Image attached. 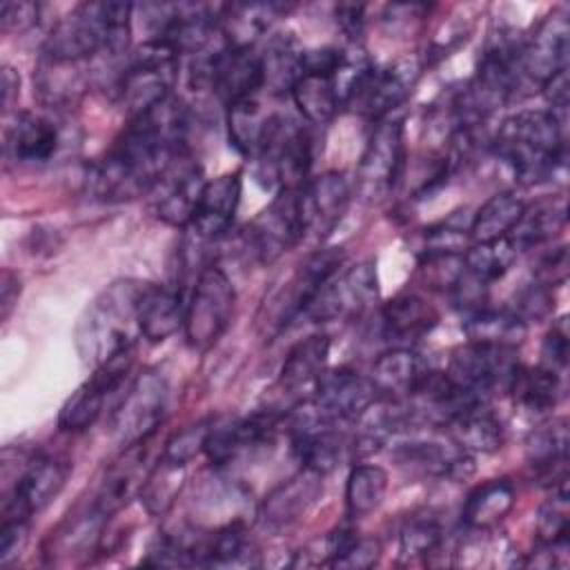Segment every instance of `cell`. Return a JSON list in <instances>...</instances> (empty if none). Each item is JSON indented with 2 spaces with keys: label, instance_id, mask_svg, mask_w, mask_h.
Instances as JSON below:
<instances>
[{
  "label": "cell",
  "instance_id": "obj_1",
  "mask_svg": "<svg viewBox=\"0 0 570 570\" xmlns=\"http://www.w3.org/2000/svg\"><path fill=\"white\" fill-rule=\"evenodd\" d=\"M187 109L174 94L134 116L105 156L91 165L87 174L91 194L105 203L149 194L165 167L187 151Z\"/></svg>",
  "mask_w": 570,
  "mask_h": 570
},
{
  "label": "cell",
  "instance_id": "obj_2",
  "mask_svg": "<svg viewBox=\"0 0 570 570\" xmlns=\"http://www.w3.org/2000/svg\"><path fill=\"white\" fill-rule=\"evenodd\" d=\"M134 4L82 2L49 31L42 56L58 62H85L91 56L127 53Z\"/></svg>",
  "mask_w": 570,
  "mask_h": 570
},
{
  "label": "cell",
  "instance_id": "obj_3",
  "mask_svg": "<svg viewBox=\"0 0 570 570\" xmlns=\"http://www.w3.org/2000/svg\"><path fill=\"white\" fill-rule=\"evenodd\" d=\"M492 149L514 171L519 183H543L566 160L563 120L548 109L517 111L499 125Z\"/></svg>",
  "mask_w": 570,
  "mask_h": 570
},
{
  "label": "cell",
  "instance_id": "obj_4",
  "mask_svg": "<svg viewBox=\"0 0 570 570\" xmlns=\"http://www.w3.org/2000/svg\"><path fill=\"white\" fill-rule=\"evenodd\" d=\"M145 283L116 281L85 312L78 323V350L94 367L118 350L134 347L138 330L136 303Z\"/></svg>",
  "mask_w": 570,
  "mask_h": 570
},
{
  "label": "cell",
  "instance_id": "obj_5",
  "mask_svg": "<svg viewBox=\"0 0 570 570\" xmlns=\"http://www.w3.org/2000/svg\"><path fill=\"white\" fill-rule=\"evenodd\" d=\"M256 178L274 191L301 189L309 178L314 138L309 129L287 116L272 114L256 151Z\"/></svg>",
  "mask_w": 570,
  "mask_h": 570
},
{
  "label": "cell",
  "instance_id": "obj_6",
  "mask_svg": "<svg viewBox=\"0 0 570 570\" xmlns=\"http://www.w3.org/2000/svg\"><path fill=\"white\" fill-rule=\"evenodd\" d=\"M180 56L163 40H145L127 56L118 78V94L129 118L145 114L171 96L178 78Z\"/></svg>",
  "mask_w": 570,
  "mask_h": 570
},
{
  "label": "cell",
  "instance_id": "obj_7",
  "mask_svg": "<svg viewBox=\"0 0 570 570\" xmlns=\"http://www.w3.org/2000/svg\"><path fill=\"white\" fill-rule=\"evenodd\" d=\"M236 305V289L227 274L214 263L194 281L185 303V341L191 350L205 352L227 332Z\"/></svg>",
  "mask_w": 570,
  "mask_h": 570
},
{
  "label": "cell",
  "instance_id": "obj_8",
  "mask_svg": "<svg viewBox=\"0 0 570 570\" xmlns=\"http://www.w3.org/2000/svg\"><path fill=\"white\" fill-rule=\"evenodd\" d=\"M343 263L341 247H323L312 252L296 272L265 298L261 309V325L265 336H276L296 316L305 314L312 296L338 272Z\"/></svg>",
  "mask_w": 570,
  "mask_h": 570
},
{
  "label": "cell",
  "instance_id": "obj_9",
  "mask_svg": "<svg viewBox=\"0 0 570 570\" xmlns=\"http://www.w3.org/2000/svg\"><path fill=\"white\" fill-rule=\"evenodd\" d=\"M305 238L298 189L276 191L243 232V249L258 265H269Z\"/></svg>",
  "mask_w": 570,
  "mask_h": 570
},
{
  "label": "cell",
  "instance_id": "obj_10",
  "mask_svg": "<svg viewBox=\"0 0 570 570\" xmlns=\"http://www.w3.org/2000/svg\"><path fill=\"white\" fill-rule=\"evenodd\" d=\"M519 367L517 350L468 341L452 352L445 374L461 390L488 401L492 394L510 392Z\"/></svg>",
  "mask_w": 570,
  "mask_h": 570
},
{
  "label": "cell",
  "instance_id": "obj_11",
  "mask_svg": "<svg viewBox=\"0 0 570 570\" xmlns=\"http://www.w3.org/2000/svg\"><path fill=\"white\" fill-rule=\"evenodd\" d=\"M71 463L49 454H29L22 459L13 481L4 483L2 519H31L45 510L65 488Z\"/></svg>",
  "mask_w": 570,
  "mask_h": 570
},
{
  "label": "cell",
  "instance_id": "obj_12",
  "mask_svg": "<svg viewBox=\"0 0 570 570\" xmlns=\"http://www.w3.org/2000/svg\"><path fill=\"white\" fill-rule=\"evenodd\" d=\"M167 401V381L154 370L140 372L125 392L122 401L111 412L109 428L114 439L122 448L149 441L165 416Z\"/></svg>",
  "mask_w": 570,
  "mask_h": 570
},
{
  "label": "cell",
  "instance_id": "obj_13",
  "mask_svg": "<svg viewBox=\"0 0 570 570\" xmlns=\"http://www.w3.org/2000/svg\"><path fill=\"white\" fill-rule=\"evenodd\" d=\"M416 82V69L410 62L376 67L367 62L347 87L343 107L370 120H385L405 102Z\"/></svg>",
  "mask_w": 570,
  "mask_h": 570
},
{
  "label": "cell",
  "instance_id": "obj_14",
  "mask_svg": "<svg viewBox=\"0 0 570 570\" xmlns=\"http://www.w3.org/2000/svg\"><path fill=\"white\" fill-rule=\"evenodd\" d=\"M379 301V276L374 261H361L332 276L309 301L305 316L314 323L352 318Z\"/></svg>",
  "mask_w": 570,
  "mask_h": 570
},
{
  "label": "cell",
  "instance_id": "obj_15",
  "mask_svg": "<svg viewBox=\"0 0 570 570\" xmlns=\"http://www.w3.org/2000/svg\"><path fill=\"white\" fill-rule=\"evenodd\" d=\"M405 167L403 122L396 118L379 120L372 129L356 169V189L361 196L376 200L385 196L401 178Z\"/></svg>",
  "mask_w": 570,
  "mask_h": 570
},
{
  "label": "cell",
  "instance_id": "obj_16",
  "mask_svg": "<svg viewBox=\"0 0 570 570\" xmlns=\"http://www.w3.org/2000/svg\"><path fill=\"white\" fill-rule=\"evenodd\" d=\"M205 183L207 180L198 160H194L189 151L178 154L149 191L156 218L178 229L189 227Z\"/></svg>",
  "mask_w": 570,
  "mask_h": 570
},
{
  "label": "cell",
  "instance_id": "obj_17",
  "mask_svg": "<svg viewBox=\"0 0 570 570\" xmlns=\"http://www.w3.org/2000/svg\"><path fill=\"white\" fill-rule=\"evenodd\" d=\"M312 392L309 405L316 416L336 425L365 416L370 407L379 403L372 379L350 367L325 370Z\"/></svg>",
  "mask_w": 570,
  "mask_h": 570
},
{
  "label": "cell",
  "instance_id": "obj_18",
  "mask_svg": "<svg viewBox=\"0 0 570 570\" xmlns=\"http://www.w3.org/2000/svg\"><path fill=\"white\" fill-rule=\"evenodd\" d=\"M276 428L278 414L274 410H263L249 416H236L225 421L214 419L203 454L216 468L232 465L272 445Z\"/></svg>",
  "mask_w": 570,
  "mask_h": 570
},
{
  "label": "cell",
  "instance_id": "obj_19",
  "mask_svg": "<svg viewBox=\"0 0 570 570\" xmlns=\"http://www.w3.org/2000/svg\"><path fill=\"white\" fill-rule=\"evenodd\" d=\"M570 22L566 9H552L521 47V76L539 87L554 73L568 69Z\"/></svg>",
  "mask_w": 570,
  "mask_h": 570
},
{
  "label": "cell",
  "instance_id": "obj_20",
  "mask_svg": "<svg viewBox=\"0 0 570 570\" xmlns=\"http://www.w3.org/2000/svg\"><path fill=\"white\" fill-rule=\"evenodd\" d=\"M352 200V183L343 171H325L298 189L305 236L323 240L345 216Z\"/></svg>",
  "mask_w": 570,
  "mask_h": 570
},
{
  "label": "cell",
  "instance_id": "obj_21",
  "mask_svg": "<svg viewBox=\"0 0 570 570\" xmlns=\"http://www.w3.org/2000/svg\"><path fill=\"white\" fill-rule=\"evenodd\" d=\"M321 494L323 474L301 468L265 494L258 505V519L269 532H283L296 525L316 505Z\"/></svg>",
  "mask_w": 570,
  "mask_h": 570
},
{
  "label": "cell",
  "instance_id": "obj_22",
  "mask_svg": "<svg viewBox=\"0 0 570 570\" xmlns=\"http://www.w3.org/2000/svg\"><path fill=\"white\" fill-rule=\"evenodd\" d=\"M60 131L53 120L33 111H16L2 129L4 158L16 165H42L53 158Z\"/></svg>",
  "mask_w": 570,
  "mask_h": 570
},
{
  "label": "cell",
  "instance_id": "obj_23",
  "mask_svg": "<svg viewBox=\"0 0 570 570\" xmlns=\"http://www.w3.org/2000/svg\"><path fill=\"white\" fill-rule=\"evenodd\" d=\"M240 194H243V180L238 171L223 174L218 178L207 180L198 198L194 220L185 229H189L205 243L220 240L234 223V216L240 205Z\"/></svg>",
  "mask_w": 570,
  "mask_h": 570
},
{
  "label": "cell",
  "instance_id": "obj_24",
  "mask_svg": "<svg viewBox=\"0 0 570 570\" xmlns=\"http://www.w3.org/2000/svg\"><path fill=\"white\" fill-rule=\"evenodd\" d=\"M145 443L122 448V454L107 468L96 494L91 497V503L105 517L120 512L136 494H140L149 474L145 472Z\"/></svg>",
  "mask_w": 570,
  "mask_h": 570
},
{
  "label": "cell",
  "instance_id": "obj_25",
  "mask_svg": "<svg viewBox=\"0 0 570 570\" xmlns=\"http://www.w3.org/2000/svg\"><path fill=\"white\" fill-rule=\"evenodd\" d=\"M185 303L187 296L176 287L145 283L136 303L140 336L160 343L176 334L185 323Z\"/></svg>",
  "mask_w": 570,
  "mask_h": 570
},
{
  "label": "cell",
  "instance_id": "obj_26",
  "mask_svg": "<svg viewBox=\"0 0 570 570\" xmlns=\"http://www.w3.org/2000/svg\"><path fill=\"white\" fill-rule=\"evenodd\" d=\"M525 456L543 479H552L550 488L566 490L568 481V421L563 416L550 419L525 436Z\"/></svg>",
  "mask_w": 570,
  "mask_h": 570
},
{
  "label": "cell",
  "instance_id": "obj_27",
  "mask_svg": "<svg viewBox=\"0 0 570 570\" xmlns=\"http://www.w3.org/2000/svg\"><path fill=\"white\" fill-rule=\"evenodd\" d=\"M439 323L436 309L416 294H399L381 307V325L394 347H407L423 338Z\"/></svg>",
  "mask_w": 570,
  "mask_h": 570
},
{
  "label": "cell",
  "instance_id": "obj_28",
  "mask_svg": "<svg viewBox=\"0 0 570 570\" xmlns=\"http://www.w3.org/2000/svg\"><path fill=\"white\" fill-rule=\"evenodd\" d=\"M448 439L465 454H492L503 443V423L488 407V401L474 403L445 425Z\"/></svg>",
  "mask_w": 570,
  "mask_h": 570
},
{
  "label": "cell",
  "instance_id": "obj_29",
  "mask_svg": "<svg viewBox=\"0 0 570 570\" xmlns=\"http://www.w3.org/2000/svg\"><path fill=\"white\" fill-rule=\"evenodd\" d=\"M425 372L428 367L414 350L392 347L374 361L370 379L379 392V399L403 401L414 392Z\"/></svg>",
  "mask_w": 570,
  "mask_h": 570
},
{
  "label": "cell",
  "instance_id": "obj_30",
  "mask_svg": "<svg viewBox=\"0 0 570 570\" xmlns=\"http://www.w3.org/2000/svg\"><path fill=\"white\" fill-rule=\"evenodd\" d=\"M287 13L285 4L278 2H252V4H220L218 29L229 47H254L274 18Z\"/></svg>",
  "mask_w": 570,
  "mask_h": 570
},
{
  "label": "cell",
  "instance_id": "obj_31",
  "mask_svg": "<svg viewBox=\"0 0 570 570\" xmlns=\"http://www.w3.org/2000/svg\"><path fill=\"white\" fill-rule=\"evenodd\" d=\"M514 501H517V492L512 481L490 479L476 485L468 494L461 510V523L470 532H476V530L490 532L510 514V510L514 508Z\"/></svg>",
  "mask_w": 570,
  "mask_h": 570
},
{
  "label": "cell",
  "instance_id": "obj_32",
  "mask_svg": "<svg viewBox=\"0 0 570 570\" xmlns=\"http://www.w3.org/2000/svg\"><path fill=\"white\" fill-rule=\"evenodd\" d=\"M303 47L292 33H276L267 40L261 53L263 87L272 94H292L303 76Z\"/></svg>",
  "mask_w": 570,
  "mask_h": 570
},
{
  "label": "cell",
  "instance_id": "obj_33",
  "mask_svg": "<svg viewBox=\"0 0 570 570\" xmlns=\"http://www.w3.org/2000/svg\"><path fill=\"white\" fill-rule=\"evenodd\" d=\"M563 227H566V198H543L523 207L508 238L517 247V252H521V249H532L552 240Z\"/></svg>",
  "mask_w": 570,
  "mask_h": 570
},
{
  "label": "cell",
  "instance_id": "obj_34",
  "mask_svg": "<svg viewBox=\"0 0 570 570\" xmlns=\"http://www.w3.org/2000/svg\"><path fill=\"white\" fill-rule=\"evenodd\" d=\"M330 336L312 334L298 341L285 356L281 367V387L285 392H298L316 385L318 376L325 372L330 358Z\"/></svg>",
  "mask_w": 570,
  "mask_h": 570
},
{
  "label": "cell",
  "instance_id": "obj_35",
  "mask_svg": "<svg viewBox=\"0 0 570 570\" xmlns=\"http://www.w3.org/2000/svg\"><path fill=\"white\" fill-rule=\"evenodd\" d=\"M107 521L109 517H105L94 503H89L80 512L69 514L49 537L51 559L76 557L96 550Z\"/></svg>",
  "mask_w": 570,
  "mask_h": 570
},
{
  "label": "cell",
  "instance_id": "obj_36",
  "mask_svg": "<svg viewBox=\"0 0 570 570\" xmlns=\"http://www.w3.org/2000/svg\"><path fill=\"white\" fill-rule=\"evenodd\" d=\"M463 330L468 341L472 343L517 350L525 338L528 323L519 318L512 309H505V307L497 309V307L483 305L474 312H468Z\"/></svg>",
  "mask_w": 570,
  "mask_h": 570
},
{
  "label": "cell",
  "instance_id": "obj_37",
  "mask_svg": "<svg viewBox=\"0 0 570 570\" xmlns=\"http://www.w3.org/2000/svg\"><path fill=\"white\" fill-rule=\"evenodd\" d=\"M294 105L312 125H327L343 107V96L334 73H303L294 85Z\"/></svg>",
  "mask_w": 570,
  "mask_h": 570
},
{
  "label": "cell",
  "instance_id": "obj_38",
  "mask_svg": "<svg viewBox=\"0 0 570 570\" xmlns=\"http://www.w3.org/2000/svg\"><path fill=\"white\" fill-rule=\"evenodd\" d=\"M525 203L512 191H499L490 196L476 214L470 218V238L472 243H488L497 238H505L517 225Z\"/></svg>",
  "mask_w": 570,
  "mask_h": 570
},
{
  "label": "cell",
  "instance_id": "obj_39",
  "mask_svg": "<svg viewBox=\"0 0 570 570\" xmlns=\"http://www.w3.org/2000/svg\"><path fill=\"white\" fill-rule=\"evenodd\" d=\"M510 392L514 394V401L528 412H550L559 403L563 392L561 374L550 372L541 365L519 367Z\"/></svg>",
  "mask_w": 570,
  "mask_h": 570
},
{
  "label": "cell",
  "instance_id": "obj_40",
  "mask_svg": "<svg viewBox=\"0 0 570 570\" xmlns=\"http://www.w3.org/2000/svg\"><path fill=\"white\" fill-rule=\"evenodd\" d=\"M272 114H265L256 98H247L227 107V136L236 151L243 156H256Z\"/></svg>",
  "mask_w": 570,
  "mask_h": 570
},
{
  "label": "cell",
  "instance_id": "obj_41",
  "mask_svg": "<svg viewBox=\"0 0 570 570\" xmlns=\"http://www.w3.org/2000/svg\"><path fill=\"white\" fill-rule=\"evenodd\" d=\"M109 394L111 392L96 376H89L62 403V407L58 412V428L62 432H82V430L91 428L100 419L105 399Z\"/></svg>",
  "mask_w": 570,
  "mask_h": 570
},
{
  "label": "cell",
  "instance_id": "obj_42",
  "mask_svg": "<svg viewBox=\"0 0 570 570\" xmlns=\"http://www.w3.org/2000/svg\"><path fill=\"white\" fill-rule=\"evenodd\" d=\"M387 472L374 463L354 465L345 483V503L352 517L372 514L385 499Z\"/></svg>",
  "mask_w": 570,
  "mask_h": 570
},
{
  "label": "cell",
  "instance_id": "obj_43",
  "mask_svg": "<svg viewBox=\"0 0 570 570\" xmlns=\"http://www.w3.org/2000/svg\"><path fill=\"white\" fill-rule=\"evenodd\" d=\"M517 247L510 238H497L488 243H472L463 254V269L483 285H492L503 278L517 258Z\"/></svg>",
  "mask_w": 570,
  "mask_h": 570
},
{
  "label": "cell",
  "instance_id": "obj_44",
  "mask_svg": "<svg viewBox=\"0 0 570 570\" xmlns=\"http://www.w3.org/2000/svg\"><path fill=\"white\" fill-rule=\"evenodd\" d=\"M80 62H58L51 58H40L36 82L42 102L47 105H69L82 91V76L73 71Z\"/></svg>",
  "mask_w": 570,
  "mask_h": 570
},
{
  "label": "cell",
  "instance_id": "obj_45",
  "mask_svg": "<svg viewBox=\"0 0 570 570\" xmlns=\"http://www.w3.org/2000/svg\"><path fill=\"white\" fill-rule=\"evenodd\" d=\"M185 481V465L171 463L160 456L154 470H149L145 485L140 490V501L147 508L149 514H163L167 512L176 497L180 494Z\"/></svg>",
  "mask_w": 570,
  "mask_h": 570
},
{
  "label": "cell",
  "instance_id": "obj_46",
  "mask_svg": "<svg viewBox=\"0 0 570 570\" xmlns=\"http://www.w3.org/2000/svg\"><path fill=\"white\" fill-rule=\"evenodd\" d=\"M445 541L443 525L432 512L410 517L399 534V548L403 557H428L434 554Z\"/></svg>",
  "mask_w": 570,
  "mask_h": 570
},
{
  "label": "cell",
  "instance_id": "obj_47",
  "mask_svg": "<svg viewBox=\"0 0 570 570\" xmlns=\"http://www.w3.org/2000/svg\"><path fill=\"white\" fill-rule=\"evenodd\" d=\"M570 534V508L568 490H554L537 510V541L559 543L568 541Z\"/></svg>",
  "mask_w": 570,
  "mask_h": 570
},
{
  "label": "cell",
  "instance_id": "obj_48",
  "mask_svg": "<svg viewBox=\"0 0 570 570\" xmlns=\"http://www.w3.org/2000/svg\"><path fill=\"white\" fill-rule=\"evenodd\" d=\"M356 537L350 528H336L314 541H309L305 548H301L292 561V566L303 568H316V566H332L338 554L345 550V546Z\"/></svg>",
  "mask_w": 570,
  "mask_h": 570
},
{
  "label": "cell",
  "instance_id": "obj_49",
  "mask_svg": "<svg viewBox=\"0 0 570 570\" xmlns=\"http://www.w3.org/2000/svg\"><path fill=\"white\" fill-rule=\"evenodd\" d=\"M212 423H214V419H203V421H196V423L183 428L180 432H176L165 443L163 459L178 463V465H187L189 461H194L198 454L205 452V441H207Z\"/></svg>",
  "mask_w": 570,
  "mask_h": 570
},
{
  "label": "cell",
  "instance_id": "obj_50",
  "mask_svg": "<svg viewBox=\"0 0 570 570\" xmlns=\"http://www.w3.org/2000/svg\"><path fill=\"white\" fill-rule=\"evenodd\" d=\"M519 318H523L525 323L530 321H543L552 314L554 309V294L552 287L534 281L530 285H525L519 294H517V305L510 307Z\"/></svg>",
  "mask_w": 570,
  "mask_h": 570
},
{
  "label": "cell",
  "instance_id": "obj_51",
  "mask_svg": "<svg viewBox=\"0 0 570 570\" xmlns=\"http://www.w3.org/2000/svg\"><path fill=\"white\" fill-rule=\"evenodd\" d=\"M381 559V543L374 537H354L345 550L338 554V559L332 563L334 568H352V570H361V568H372L376 566Z\"/></svg>",
  "mask_w": 570,
  "mask_h": 570
},
{
  "label": "cell",
  "instance_id": "obj_52",
  "mask_svg": "<svg viewBox=\"0 0 570 570\" xmlns=\"http://www.w3.org/2000/svg\"><path fill=\"white\" fill-rule=\"evenodd\" d=\"M29 539L27 519H2L0 525V566H11L24 550Z\"/></svg>",
  "mask_w": 570,
  "mask_h": 570
},
{
  "label": "cell",
  "instance_id": "obj_53",
  "mask_svg": "<svg viewBox=\"0 0 570 570\" xmlns=\"http://www.w3.org/2000/svg\"><path fill=\"white\" fill-rule=\"evenodd\" d=\"M566 363H568V332L561 321L546 334L543 345H541V363L539 365L550 372L563 374Z\"/></svg>",
  "mask_w": 570,
  "mask_h": 570
},
{
  "label": "cell",
  "instance_id": "obj_54",
  "mask_svg": "<svg viewBox=\"0 0 570 570\" xmlns=\"http://www.w3.org/2000/svg\"><path fill=\"white\" fill-rule=\"evenodd\" d=\"M40 7L36 2H2L0 4V29L2 33H13V31H27L38 22Z\"/></svg>",
  "mask_w": 570,
  "mask_h": 570
},
{
  "label": "cell",
  "instance_id": "obj_55",
  "mask_svg": "<svg viewBox=\"0 0 570 570\" xmlns=\"http://www.w3.org/2000/svg\"><path fill=\"white\" fill-rule=\"evenodd\" d=\"M568 276V249L566 245H559L554 249H550L546 256H541L534 281L554 287L557 283H563Z\"/></svg>",
  "mask_w": 570,
  "mask_h": 570
},
{
  "label": "cell",
  "instance_id": "obj_56",
  "mask_svg": "<svg viewBox=\"0 0 570 570\" xmlns=\"http://www.w3.org/2000/svg\"><path fill=\"white\" fill-rule=\"evenodd\" d=\"M334 16H336L338 29L352 42H356L363 33V27H365V4H350V2L347 4H336Z\"/></svg>",
  "mask_w": 570,
  "mask_h": 570
},
{
  "label": "cell",
  "instance_id": "obj_57",
  "mask_svg": "<svg viewBox=\"0 0 570 570\" xmlns=\"http://www.w3.org/2000/svg\"><path fill=\"white\" fill-rule=\"evenodd\" d=\"M541 91L550 105V114H554L559 118V114H566L568 109V100H570V91H568V69L554 73L550 80H546L541 85Z\"/></svg>",
  "mask_w": 570,
  "mask_h": 570
},
{
  "label": "cell",
  "instance_id": "obj_58",
  "mask_svg": "<svg viewBox=\"0 0 570 570\" xmlns=\"http://www.w3.org/2000/svg\"><path fill=\"white\" fill-rule=\"evenodd\" d=\"M20 298V278L11 269H2L0 276V318L7 321Z\"/></svg>",
  "mask_w": 570,
  "mask_h": 570
},
{
  "label": "cell",
  "instance_id": "obj_59",
  "mask_svg": "<svg viewBox=\"0 0 570 570\" xmlns=\"http://www.w3.org/2000/svg\"><path fill=\"white\" fill-rule=\"evenodd\" d=\"M18 94H20V78H18L16 69L4 65L2 67V107H4V111L11 109Z\"/></svg>",
  "mask_w": 570,
  "mask_h": 570
}]
</instances>
